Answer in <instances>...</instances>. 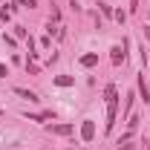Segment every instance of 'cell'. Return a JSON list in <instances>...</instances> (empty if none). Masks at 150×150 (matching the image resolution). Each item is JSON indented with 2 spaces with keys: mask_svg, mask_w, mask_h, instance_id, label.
I'll return each mask as SVG.
<instances>
[{
  "mask_svg": "<svg viewBox=\"0 0 150 150\" xmlns=\"http://www.w3.org/2000/svg\"><path fill=\"white\" fill-rule=\"evenodd\" d=\"M104 98H107V121H104V130L110 133L112 124H115V110H118V93H115V87H107L104 90Z\"/></svg>",
  "mask_w": 150,
  "mask_h": 150,
  "instance_id": "1",
  "label": "cell"
},
{
  "mask_svg": "<svg viewBox=\"0 0 150 150\" xmlns=\"http://www.w3.org/2000/svg\"><path fill=\"white\" fill-rule=\"evenodd\" d=\"M81 139H84V142H93L95 139V121L93 118H87V121L81 124Z\"/></svg>",
  "mask_w": 150,
  "mask_h": 150,
  "instance_id": "2",
  "label": "cell"
},
{
  "mask_svg": "<svg viewBox=\"0 0 150 150\" xmlns=\"http://www.w3.org/2000/svg\"><path fill=\"white\" fill-rule=\"evenodd\" d=\"M15 93H18L20 98H26V101H32V104H38V101H40V98L32 93V90H23V87H15Z\"/></svg>",
  "mask_w": 150,
  "mask_h": 150,
  "instance_id": "3",
  "label": "cell"
},
{
  "mask_svg": "<svg viewBox=\"0 0 150 150\" xmlns=\"http://www.w3.org/2000/svg\"><path fill=\"white\" fill-rule=\"evenodd\" d=\"M49 130L55 133V136H69V133H72V124H52Z\"/></svg>",
  "mask_w": 150,
  "mask_h": 150,
  "instance_id": "4",
  "label": "cell"
},
{
  "mask_svg": "<svg viewBox=\"0 0 150 150\" xmlns=\"http://www.w3.org/2000/svg\"><path fill=\"white\" fill-rule=\"evenodd\" d=\"M139 93H142V98H144V104L150 101V90H147V84H144V75L139 78Z\"/></svg>",
  "mask_w": 150,
  "mask_h": 150,
  "instance_id": "5",
  "label": "cell"
},
{
  "mask_svg": "<svg viewBox=\"0 0 150 150\" xmlns=\"http://www.w3.org/2000/svg\"><path fill=\"white\" fill-rule=\"evenodd\" d=\"M98 64V55H81V67H95Z\"/></svg>",
  "mask_w": 150,
  "mask_h": 150,
  "instance_id": "6",
  "label": "cell"
},
{
  "mask_svg": "<svg viewBox=\"0 0 150 150\" xmlns=\"http://www.w3.org/2000/svg\"><path fill=\"white\" fill-rule=\"evenodd\" d=\"M55 84H58V87H72V78H69V75H58Z\"/></svg>",
  "mask_w": 150,
  "mask_h": 150,
  "instance_id": "7",
  "label": "cell"
},
{
  "mask_svg": "<svg viewBox=\"0 0 150 150\" xmlns=\"http://www.w3.org/2000/svg\"><path fill=\"white\" fill-rule=\"evenodd\" d=\"M121 61H124V52H121V46H115V49H112V64L118 67Z\"/></svg>",
  "mask_w": 150,
  "mask_h": 150,
  "instance_id": "8",
  "label": "cell"
},
{
  "mask_svg": "<svg viewBox=\"0 0 150 150\" xmlns=\"http://www.w3.org/2000/svg\"><path fill=\"white\" fill-rule=\"evenodd\" d=\"M15 6H23V9H35V0H15Z\"/></svg>",
  "mask_w": 150,
  "mask_h": 150,
  "instance_id": "9",
  "label": "cell"
},
{
  "mask_svg": "<svg viewBox=\"0 0 150 150\" xmlns=\"http://www.w3.org/2000/svg\"><path fill=\"white\" fill-rule=\"evenodd\" d=\"M112 18L118 20V23H124V18H127V15H124V12H121V9H118V12H112Z\"/></svg>",
  "mask_w": 150,
  "mask_h": 150,
  "instance_id": "10",
  "label": "cell"
},
{
  "mask_svg": "<svg viewBox=\"0 0 150 150\" xmlns=\"http://www.w3.org/2000/svg\"><path fill=\"white\" fill-rule=\"evenodd\" d=\"M0 78H6V67L3 64H0Z\"/></svg>",
  "mask_w": 150,
  "mask_h": 150,
  "instance_id": "11",
  "label": "cell"
},
{
  "mask_svg": "<svg viewBox=\"0 0 150 150\" xmlns=\"http://www.w3.org/2000/svg\"><path fill=\"white\" fill-rule=\"evenodd\" d=\"M144 38H147V40H150V26H144Z\"/></svg>",
  "mask_w": 150,
  "mask_h": 150,
  "instance_id": "12",
  "label": "cell"
},
{
  "mask_svg": "<svg viewBox=\"0 0 150 150\" xmlns=\"http://www.w3.org/2000/svg\"><path fill=\"white\" fill-rule=\"evenodd\" d=\"M121 150H136V147H133V144H124V147H121Z\"/></svg>",
  "mask_w": 150,
  "mask_h": 150,
  "instance_id": "13",
  "label": "cell"
},
{
  "mask_svg": "<svg viewBox=\"0 0 150 150\" xmlns=\"http://www.w3.org/2000/svg\"><path fill=\"white\" fill-rule=\"evenodd\" d=\"M147 150H150V142H147Z\"/></svg>",
  "mask_w": 150,
  "mask_h": 150,
  "instance_id": "14",
  "label": "cell"
},
{
  "mask_svg": "<svg viewBox=\"0 0 150 150\" xmlns=\"http://www.w3.org/2000/svg\"><path fill=\"white\" fill-rule=\"evenodd\" d=\"M147 18H150V15H147Z\"/></svg>",
  "mask_w": 150,
  "mask_h": 150,
  "instance_id": "15",
  "label": "cell"
}]
</instances>
